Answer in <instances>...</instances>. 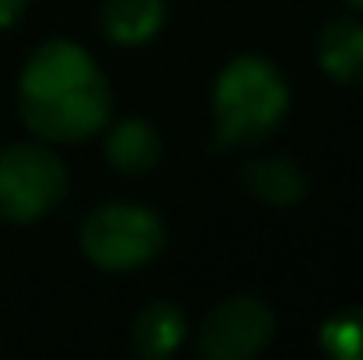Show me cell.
Wrapping results in <instances>:
<instances>
[{
  "label": "cell",
  "instance_id": "6da1fadb",
  "mask_svg": "<svg viewBox=\"0 0 363 360\" xmlns=\"http://www.w3.org/2000/svg\"><path fill=\"white\" fill-rule=\"evenodd\" d=\"M113 92L92 53L71 39L32 50L18 78V114L43 141L74 145L103 131Z\"/></svg>",
  "mask_w": 363,
  "mask_h": 360
},
{
  "label": "cell",
  "instance_id": "7a4b0ae2",
  "mask_svg": "<svg viewBox=\"0 0 363 360\" xmlns=\"http://www.w3.org/2000/svg\"><path fill=\"white\" fill-rule=\"evenodd\" d=\"M289 110L282 71L257 53L233 57L212 89L216 148H254L279 131Z\"/></svg>",
  "mask_w": 363,
  "mask_h": 360
},
{
  "label": "cell",
  "instance_id": "3957f363",
  "mask_svg": "<svg viewBox=\"0 0 363 360\" xmlns=\"http://www.w3.org/2000/svg\"><path fill=\"white\" fill-rule=\"evenodd\" d=\"M166 247V223L138 202L96 205L82 223V251L106 272H130L155 261Z\"/></svg>",
  "mask_w": 363,
  "mask_h": 360
},
{
  "label": "cell",
  "instance_id": "277c9868",
  "mask_svg": "<svg viewBox=\"0 0 363 360\" xmlns=\"http://www.w3.org/2000/svg\"><path fill=\"white\" fill-rule=\"evenodd\" d=\"M71 187V173L64 159L39 145V141H18L0 152V219L4 223H39L50 216Z\"/></svg>",
  "mask_w": 363,
  "mask_h": 360
},
{
  "label": "cell",
  "instance_id": "5b68a950",
  "mask_svg": "<svg viewBox=\"0 0 363 360\" xmlns=\"http://www.w3.org/2000/svg\"><path fill=\"white\" fill-rule=\"evenodd\" d=\"M272 339H275V315L254 293L226 297L201 318L194 332L198 354L205 360H254L272 347Z\"/></svg>",
  "mask_w": 363,
  "mask_h": 360
},
{
  "label": "cell",
  "instance_id": "8992f818",
  "mask_svg": "<svg viewBox=\"0 0 363 360\" xmlns=\"http://www.w3.org/2000/svg\"><path fill=\"white\" fill-rule=\"evenodd\" d=\"M240 184L250 198H257L264 205H275V209L300 205L311 195L307 170L289 156H257V159L243 163Z\"/></svg>",
  "mask_w": 363,
  "mask_h": 360
},
{
  "label": "cell",
  "instance_id": "52a82bcc",
  "mask_svg": "<svg viewBox=\"0 0 363 360\" xmlns=\"http://www.w3.org/2000/svg\"><path fill=\"white\" fill-rule=\"evenodd\" d=\"M184 336H187V315L173 300H152L130 322V350L141 360L173 357Z\"/></svg>",
  "mask_w": 363,
  "mask_h": 360
},
{
  "label": "cell",
  "instance_id": "ba28073f",
  "mask_svg": "<svg viewBox=\"0 0 363 360\" xmlns=\"http://www.w3.org/2000/svg\"><path fill=\"white\" fill-rule=\"evenodd\" d=\"M318 67L339 82H363V25L357 18H332L318 36Z\"/></svg>",
  "mask_w": 363,
  "mask_h": 360
},
{
  "label": "cell",
  "instance_id": "9c48e42d",
  "mask_svg": "<svg viewBox=\"0 0 363 360\" xmlns=\"http://www.w3.org/2000/svg\"><path fill=\"white\" fill-rule=\"evenodd\" d=\"M166 25V0H106L99 28L117 46H145Z\"/></svg>",
  "mask_w": 363,
  "mask_h": 360
},
{
  "label": "cell",
  "instance_id": "30bf717a",
  "mask_svg": "<svg viewBox=\"0 0 363 360\" xmlns=\"http://www.w3.org/2000/svg\"><path fill=\"white\" fill-rule=\"evenodd\" d=\"M103 152H106V163H110L117 173L141 177V173L155 170V163H159V156H162V138H159V131H155L148 120L127 117L106 134Z\"/></svg>",
  "mask_w": 363,
  "mask_h": 360
},
{
  "label": "cell",
  "instance_id": "8fae6325",
  "mask_svg": "<svg viewBox=\"0 0 363 360\" xmlns=\"http://www.w3.org/2000/svg\"><path fill=\"white\" fill-rule=\"evenodd\" d=\"M318 343L332 360H363V304L335 311L321 325Z\"/></svg>",
  "mask_w": 363,
  "mask_h": 360
},
{
  "label": "cell",
  "instance_id": "7c38bea8",
  "mask_svg": "<svg viewBox=\"0 0 363 360\" xmlns=\"http://www.w3.org/2000/svg\"><path fill=\"white\" fill-rule=\"evenodd\" d=\"M28 0H0V28H11L21 14H25Z\"/></svg>",
  "mask_w": 363,
  "mask_h": 360
},
{
  "label": "cell",
  "instance_id": "4fadbf2b",
  "mask_svg": "<svg viewBox=\"0 0 363 360\" xmlns=\"http://www.w3.org/2000/svg\"><path fill=\"white\" fill-rule=\"evenodd\" d=\"M346 4H350V7H360V11H363V0H346Z\"/></svg>",
  "mask_w": 363,
  "mask_h": 360
}]
</instances>
